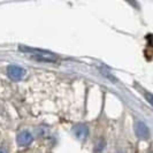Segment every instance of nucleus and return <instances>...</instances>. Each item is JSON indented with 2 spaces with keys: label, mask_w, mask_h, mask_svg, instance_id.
Here are the masks:
<instances>
[{
  "label": "nucleus",
  "mask_w": 153,
  "mask_h": 153,
  "mask_svg": "<svg viewBox=\"0 0 153 153\" xmlns=\"http://www.w3.org/2000/svg\"><path fill=\"white\" fill-rule=\"evenodd\" d=\"M20 51L25 54H29L33 59L39 60V61L44 62H55L58 60V56L53 54L50 51H45L42 48H35V47H30V46H20Z\"/></svg>",
  "instance_id": "1"
},
{
  "label": "nucleus",
  "mask_w": 153,
  "mask_h": 153,
  "mask_svg": "<svg viewBox=\"0 0 153 153\" xmlns=\"http://www.w3.org/2000/svg\"><path fill=\"white\" fill-rule=\"evenodd\" d=\"M7 74L13 81H21L25 75V70L20 66L10 65L7 67Z\"/></svg>",
  "instance_id": "2"
},
{
  "label": "nucleus",
  "mask_w": 153,
  "mask_h": 153,
  "mask_svg": "<svg viewBox=\"0 0 153 153\" xmlns=\"http://www.w3.org/2000/svg\"><path fill=\"white\" fill-rule=\"evenodd\" d=\"M33 140V137L31 135L29 131L23 130L21 131L17 136H16V143L19 144L20 146H28L30 145Z\"/></svg>",
  "instance_id": "3"
},
{
  "label": "nucleus",
  "mask_w": 153,
  "mask_h": 153,
  "mask_svg": "<svg viewBox=\"0 0 153 153\" xmlns=\"http://www.w3.org/2000/svg\"><path fill=\"white\" fill-rule=\"evenodd\" d=\"M73 134L79 140H85L89 136V128L85 124H76L73 128Z\"/></svg>",
  "instance_id": "4"
},
{
  "label": "nucleus",
  "mask_w": 153,
  "mask_h": 153,
  "mask_svg": "<svg viewBox=\"0 0 153 153\" xmlns=\"http://www.w3.org/2000/svg\"><path fill=\"white\" fill-rule=\"evenodd\" d=\"M135 134L140 139H147L150 137V130L147 126L143 122H137L135 124Z\"/></svg>",
  "instance_id": "5"
},
{
  "label": "nucleus",
  "mask_w": 153,
  "mask_h": 153,
  "mask_svg": "<svg viewBox=\"0 0 153 153\" xmlns=\"http://www.w3.org/2000/svg\"><path fill=\"white\" fill-rule=\"evenodd\" d=\"M104 147H105V140H104V139H99V140L96 143L93 153H101L102 150H104Z\"/></svg>",
  "instance_id": "6"
},
{
  "label": "nucleus",
  "mask_w": 153,
  "mask_h": 153,
  "mask_svg": "<svg viewBox=\"0 0 153 153\" xmlns=\"http://www.w3.org/2000/svg\"><path fill=\"white\" fill-rule=\"evenodd\" d=\"M144 97H145V99L151 104L153 106V93H151V92H146L144 91Z\"/></svg>",
  "instance_id": "7"
},
{
  "label": "nucleus",
  "mask_w": 153,
  "mask_h": 153,
  "mask_svg": "<svg viewBox=\"0 0 153 153\" xmlns=\"http://www.w3.org/2000/svg\"><path fill=\"white\" fill-rule=\"evenodd\" d=\"M146 40H147L149 45L151 46V47H153V33H149L146 36Z\"/></svg>",
  "instance_id": "8"
},
{
  "label": "nucleus",
  "mask_w": 153,
  "mask_h": 153,
  "mask_svg": "<svg viewBox=\"0 0 153 153\" xmlns=\"http://www.w3.org/2000/svg\"><path fill=\"white\" fill-rule=\"evenodd\" d=\"M0 153H8L7 152V149H6V147H5L4 145L0 146Z\"/></svg>",
  "instance_id": "9"
}]
</instances>
